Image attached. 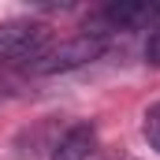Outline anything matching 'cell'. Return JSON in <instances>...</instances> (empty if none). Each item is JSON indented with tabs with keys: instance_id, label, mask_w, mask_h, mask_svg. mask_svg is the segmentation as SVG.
<instances>
[{
	"instance_id": "3957f363",
	"label": "cell",
	"mask_w": 160,
	"mask_h": 160,
	"mask_svg": "<svg viewBox=\"0 0 160 160\" xmlns=\"http://www.w3.org/2000/svg\"><path fill=\"white\" fill-rule=\"evenodd\" d=\"M52 160H104L101 134L89 123H75L60 134V142L52 145Z\"/></svg>"
},
{
	"instance_id": "7a4b0ae2",
	"label": "cell",
	"mask_w": 160,
	"mask_h": 160,
	"mask_svg": "<svg viewBox=\"0 0 160 160\" xmlns=\"http://www.w3.org/2000/svg\"><path fill=\"white\" fill-rule=\"evenodd\" d=\"M52 45L48 26L38 19H8L0 22V63H34L41 52Z\"/></svg>"
},
{
	"instance_id": "5b68a950",
	"label": "cell",
	"mask_w": 160,
	"mask_h": 160,
	"mask_svg": "<svg viewBox=\"0 0 160 160\" xmlns=\"http://www.w3.org/2000/svg\"><path fill=\"white\" fill-rule=\"evenodd\" d=\"M145 63H149V67H160V26L149 30V41H145Z\"/></svg>"
},
{
	"instance_id": "277c9868",
	"label": "cell",
	"mask_w": 160,
	"mask_h": 160,
	"mask_svg": "<svg viewBox=\"0 0 160 160\" xmlns=\"http://www.w3.org/2000/svg\"><path fill=\"white\" fill-rule=\"evenodd\" d=\"M142 130H145V142H149V149H157V153H160V101L149 108V112H145Z\"/></svg>"
},
{
	"instance_id": "6da1fadb",
	"label": "cell",
	"mask_w": 160,
	"mask_h": 160,
	"mask_svg": "<svg viewBox=\"0 0 160 160\" xmlns=\"http://www.w3.org/2000/svg\"><path fill=\"white\" fill-rule=\"evenodd\" d=\"M108 48V38L101 34H78V38H67L60 45H48L30 67V75H60V71H75V67H86L93 60H101Z\"/></svg>"
},
{
	"instance_id": "8992f818",
	"label": "cell",
	"mask_w": 160,
	"mask_h": 160,
	"mask_svg": "<svg viewBox=\"0 0 160 160\" xmlns=\"http://www.w3.org/2000/svg\"><path fill=\"white\" fill-rule=\"evenodd\" d=\"M11 97H19V78H11V75H0V104H8Z\"/></svg>"
}]
</instances>
